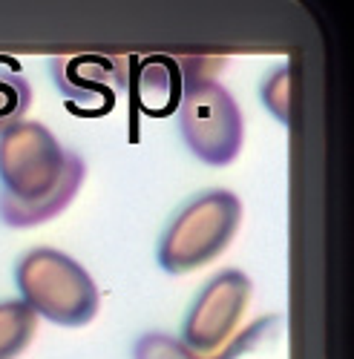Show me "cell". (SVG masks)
I'll list each match as a JSON object with an SVG mask.
<instances>
[{
    "label": "cell",
    "instance_id": "cell-1",
    "mask_svg": "<svg viewBox=\"0 0 354 359\" xmlns=\"http://www.w3.org/2000/svg\"><path fill=\"white\" fill-rule=\"evenodd\" d=\"M86 161L41 121H18L0 133V222L38 227L75 201Z\"/></svg>",
    "mask_w": 354,
    "mask_h": 359
},
{
    "label": "cell",
    "instance_id": "cell-2",
    "mask_svg": "<svg viewBox=\"0 0 354 359\" xmlns=\"http://www.w3.org/2000/svg\"><path fill=\"white\" fill-rule=\"evenodd\" d=\"M20 302L61 327H84L98 313L101 293L86 267L55 248L26 250L15 264Z\"/></svg>",
    "mask_w": 354,
    "mask_h": 359
},
{
    "label": "cell",
    "instance_id": "cell-3",
    "mask_svg": "<svg viewBox=\"0 0 354 359\" xmlns=\"http://www.w3.org/2000/svg\"><path fill=\"white\" fill-rule=\"evenodd\" d=\"M242 224V198L230 190H204L170 219L156 259L164 273L182 276L219 259Z\"/></svg>",
    "mask_w": 354,
    "mask_h": 359
},
{
    "label": "cell",
    "instance_id": "cell-4",
    "mask_svg": "<svg viewBox=\"0 0 354 359\" xmlns=\"http://www.w3.org/2000/svg\"><path fill=\"white\" fill-rule=\"evenodd\" d=\"M179 135L190 156L208 167H228L240 158L245 144V118L228 89L208 78H188L179 93Z\"/></svg>",
    "mask_w": 354,
    "mask_h": 359
},
{
    "label": "cell",
    "instance_id": "cell-5",
    "mask_svg": "<svg viewBox=\"0 0 354 359\" xmlns=\"http://www.w3.org/2000/svg\"><path fill=\"white\" fill-rule=\"evenodd\" d=\"M248 302H251L248 273L236 271V267L219 271L196 293L179 339L199 356H214L225 351L236 337V327H240L245 316Z\"/></svg>",
    "mask_w": 354,
    "mask_h": 359
},
{
    "label": "cell",
    "instance_id": "cell-6",
    "mask_svg": "<svg viewBox=\"0 0 354 359\" xmlns=\"http://www.w3.org/2000/svg\"><path fill=\"white\" fill-rule=\"evenodd\" d=\"M49 75L70 104H81L84 112H107L130 86V57L104 52L58 55L49 61Z\"/></svg>",
    "mask_w": 354,
    "mask_h": 359
},
{
    "label": "cell",
    "instance_id": "cell-7",
    "mask_svg": "<svg viewBox=\"0 0 354 359\" xmlns=\"http://www.w3.org/2000/svg\"><path fill=\"white\" fill-rule=\"evenodd\" d=\"M259 327H262V322L254 325L251 334L233 337L230 345H228L225 351L214 353V356H199V353H193L179 337H173V334L147 331V334H141V337L136 339V345H133V359H236V356H240V353L251 345V339L259 334Z\"/></svg>",
    "mask_w": 354,
    "mask_h": 359
},
{
    "label": "cell",
    "instance_id": "cell-8",
    "mask_svg": "<svg viewBox=\"0 0 354 359\" xmlns=\"http://www.w3.org/2000/svg\"><path fill=\"white\" fill-rule=\"evenodd\" d=\"M38 334V316L20 299L0 302V359H18Z\"/></svg>",
    "mask_w": 354,
    "mask_h": 359
},
{
    "label": "cell",
    "instance_id": "cell-9",
    "mask_svg": "<svg viewBox=\"0 0 354 359\" xmlns=\"http://www.w3.org/2000/svg\"><path fill=\"white\" fill-rule=\"evenodd\" d=\"M29 107H32V86H29V81L15 67L0 69V133L23 121Z\"/></svg>",
    "mask_w": 354,
    "mask_h": 359
},
{
    "label": "cell",
    "instance_id": "cell-10",
    "mask_svg": "<svg viewBox=\"0 0 354 359\" xmlns=\"http://www.w3.org/2000/svg\"><path fill=\"white\" fill-rule=\"evenodd\" d=\"M259 95H262L265 109H268L282 127H288V121H291V67L285 64V67L274 69L262 81Z\"/></svg>",
    "mask_w": 354,
    "mask_h": 359
}]
</instances>
